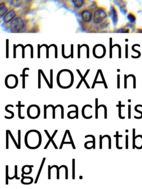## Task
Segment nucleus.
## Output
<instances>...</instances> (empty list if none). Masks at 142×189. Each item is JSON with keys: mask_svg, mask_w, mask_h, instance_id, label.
Masks as SVG:
<instances>
[{"mask_svg": "<svg viewBox=\"0 0 142 189\" xmlns=\"http://www.w3.org/2000/svg\"><path fill=\"white\" fill-rule=\"evenodd\" d=\"M107 11L105 8L100 7L94 11L93 13V23L98 25L104 22L107 17Z\"/></svg>", "mask_w": 142, "mask_h": 189, "instance_id": "obj_1", "label": "nucleus"}, {"mask_svg": "<svg viewBox=\"0 0 142 189\" xmlns=\"http://www.w3.org/2000/svg\"><path fill=\"white\" fill-rule=\"evenodd\" d=\"M26 21L24 18L18 17L13 19L10 25L11 29L12 32H18L25 27Z\"/></svg>", "mask_w": 142, "mask_h": 189, "instance_id": "obj_2", "label": "nucleus"}, {"mask_svg": "<svg viewBox=\"0 0 142 189\" xmlns=\"http://www.w3.org/2000/svg\"><path fill=\"white\" fill-rule=\"evenodd\" d=\"M80 17L84 23H89L93 17V12L90 9H84L80 12Z\"/></svg>", "mask_w": 142, "mask_h": 189, "instance_id": "obj_3", "label": "nucleus"}, {"mask_svg": "<svg viewBox=\"0 0 142 189\" xmlns=\"http://www.w3.org/2000/svg\"><path fill=\"white\" fill-rule=\"evenodd\" d=\"M70 1L71 4L70 6L73 7L75 9H78L82 7L84 4H85L86 0H69Z\"/></svg>", "mask_w": 142, "mask_h": 189, "instance_id": "obj_4", "label": "nucleus"}, {"mask_svg": "<svg viewBox=\"0 0 142 189\" xmlns=\"http://www.w3.org/2000/svg\"><path fill=\"white\" fill-rule=\"evenodd\" d=\"M44 131L45 133H46V134H47L48 138H49V141H48V143H47V144H46V145L44 146V149H47L48 145H49V143H50L51 142H52L53 145L54 146V147H55V148L56 149H58V148H57V146H56L55 143L54 142V141H53V138H54V137H55V135H56V133H57V131H58V130H56L55 131L54 133L53 134V135H52V137H51L50 135L49 134V133H48V131H47V130H44Z\"/></svg>", "mask_w": 142, "mask_h": 189, "instance_id": "obj_5", "label": "nucleus"}, {"mask_svg": "<svg viewBox=\"0 0 142 189\" xmlns=\"http://www.w3.org/2000/svg\"><path fill=\"white\" fill-rule=\"evenodd\" d=\"M16 11H15V10H11L5 15L4 18H3V20H4V22H6V23H7V22H9L11 20H12L13 18H14V17L16 16Z\"/></svg>", "mask_w": 142, "mask_h": 189, "instance_id": "obj_6", "label": "nucleus"}, {"mask_svg": "<svg viewBox=\"0 0 142 189\" xmlns=\"http://www.w3.org/2000/svg\"><path fill=\"white\" fill-rule=\"evenodd\" d=\"M49 107H51L53 109V117H52V118L54 119H55V109H56L57 107H58L61 108V107H62L63 106L62 105H60V104L57 105L56 107H54L52 104L48 105V106H46V105H44V119H45L47 118V109Z\"/></svg>", "mask_w": 142, "mask_h": 189, "instance_id": "obj_7", "label": "nucleus"}, {"mask_svg": "<svg viewBox=\"0 0 142 189\" xmlns=\"http://www.w3.org/2000/svg\"><path fill=\"white\" fill-rule=\"evenodd\" d=\"M89 70H90L89 69L87 70L86 73L85 74V75H84V77H83V76H82V74L80 73V72H79V70L78 69H77V72H78L79 75H80V78H81V79H80V81L79 82L78 85H77V87H76V88H77V89H78V88L80 87V85H81L82 82H84V83H85V84H86V85L87 86V88L88 89H89V88H90V86H89V85H88V83H87V82H86V79H85V78L86 77V76L87 75V74H88V72H89Z\"/></svg>", "mask_w": 142, "mask_h": 189, "instance_id": "obj_8", "label": "nucleus"}, {"mask_svg": "<svg viewBox=\"0 0 142 189\" xmlns=\"http://www.w3.org/2000/svg\"><path fill=\"white\" fill-rule=\"evenodd\" d=\"M53 168H56L57 169V179L59 180V169L62 168H64L65 170H66V179H68V168L66 165H61L60 167L58 168V166L57 165H53L52 167H51V169H52Z\"/></svg>", "mask_w": 142, "mask_h": 189, "instance_id": "obj_9", "label": "nucleus"}, {"mask_svg": "<svg viewBox=\"0 0 142 189\" xmlns=\"http://www.w3.org/2000/svg\"><path fill=\"white\" fill-rule=\"evenodd\" d=\"M8 11V8L6 6V2H3L1 3V16H3V14H5L7 11Z\"/></svg>", "mask_w": 142, "mask_h": 189, "instance_id": "obj_10", "label": "nucleus"}, {"mask_svg": "<svg viewBox=\"0 0 142 189\" xmlns=\"http://www.w3.org/2000/svg\"><path fill=\"white\" fill-rule=\"evenodd\" d=\"M45 160H46V158H43V160H42V164H41V166H40V169H39V171H38V174H37V177H36V180H35V181H34V184H37V181H38V178H39L40 175V174H41V171H42V168H43V166L44 163V162H45Z\"/></svg>", "mask_w": 142, "mask_h": 189, "instance_id": "obj_11", "label": "nucleus"}, {"mask_svg": "<svg viewBox=\"0 0 142 189\" xmlns=\"http://www.w3.org/2000/svg\"><path fill=\"white\" fill-rule=\"evenodd\" d=\"M12 107V108H13V105H11V104H10V105H6V107H5V111H6L7 112L10 113L11 114H12V116H11V117H7V116H5V118L6 119H12V118H13V117H14V113H13V112H12V111H9V109H7V108H8V107Z\"/></svg>", "mask_w": 142, "mask_h": 189, "instance_id": "obj_12", "label": "nucleus"}, {"mask_svg": "<svg viewBox=\"0 0 142 189\" xmlns=\"http://www.w3.org/2000/svg\"><path fill=\"white\" fill-rule=\"evenodd\" d=\"M117 107H118V109H119V118L122 119H125V116H121V108L122 107H124L125 105H122L121 104V101H119V104L117 105Z\"/></svg>", "mask_w": 142, "mask_h": 189, "instance_id": "obj_13", "label": "nucleus"}, {"mask_svg": "<svg viewBox=\"0 0 142 189\" xmlns=\"http://www.w3.org/2000/svg\"><path fill=\"white\" fill-rule=\"evenodd\" d=\"M17 107H18V118H20V119H25V116L22 117L21 115V108L22 107H25V105H21V101H18V104L17 105Z\"/></svg>", "mask_w": 142, "mask_h": 189, "instance_id": "obj_14", "label": "nucleus"}, {"mask_svg": "<svg viewBox=\"0 0 142 189\" xmlns=\"http://www.w3.org/2000/svg\"><path fill=\"white\" fill-rule=\"evenodd\" d=\"M87 107H89L91 108H92V106L91 105H89V104H87V105H85L84 106H83V107L82 108V116L83 118L84 119H91L92 118V115L89 116V117H87L85 115V114H84V110H85V108Z\"/></svg>", "mask_w": 142, "mask_h": 189, "instance_id": "obj_15", "label": "nucleus"}, {"mask_svg": "<svg viewBox=\"0 0 142 189\" xmlns=\"http://www.w3.org/2000/svg\"><path fill=\"white\" fill-rule=\"evenodd\" d=\"M114 137L116 138V148L118 149H123V147H119V137H122L123 135H119L118 131H116V135H114Z\"/></svg>", "mask_w": 142, "mask_h": 189, "instance_id": "obj_16", "label": "nucleus"}, {"mask_svg": "<svg viewBox=\"0 0 142 189\" xmlns=\"http://www.w3.org/2000/svg\"><path fill=\"white\" fill-rule=\"evenodd\" d=\"M128 18L129 19V20L132 22H135L136 20V16L135 13H134L133 12H130L128 14Z\"/></svg>", "mask_w": 142, "mask_h": 189, "instance_id": "obj_17", "label": "nucleus"}, {"mask_svg": "<svg viewBox=\"0 0 142 189\" xmlns=\"http://www.w3.org/2000/svg\"><path fill=\"white\" fill-rule=\"evenodd\" d=\"M138 107H141L142 108V105H140V104L137 105L135 107V108H134V110H135V111H136V112H138V113H140V114H141V116H139V117H138V116H134V118H135V119H141V118H142V112L139 111H138V109H137V108H138Z\"/></svg>", "mask_w": 142, "mask_h": 189, "instance_id": "obj_18", "label": "nucleus"}, {"mask_svg": "<svg viewBox=\"0 0 142 189\" xmlns=\"http://www.w3.org/2000/svg\"><path fill=\"white\" fill-rule=\"evenodd\" d=\"M26 69H28L29 70V68H25L24 69V70H23V78H22V88L23 89H25V77L26 76H27L28 77V75H25V70Z\"/></svg>", "mask_w": 142, "mask_h": 189, "instance_id": "obj_19", "label": "nucleus"}, {"mask_svg": "<svg viewBox=\"0 0 142 189\" xmlns=\"http://www.w3.org/2000/svg\"><path fill=\"white\" fill-rule=\"evenodd\" d=\"M98 99L95 98V119L98 118Z\"/></svg>", "mask_w": 142, "mask_h": 189, "instance_id": "obj_20", "label": "nucleus"}, {"mask_svg": "<svg viewBox=\"0 0 142 189\" xmlns=\"http://www.w3.org/2000/svg\"><path fill=\"white\" fill-rule=\"evenodd\" d=\"M72 179H75V159H72Z\"/></svg>", "mask_w": 142, "mask_h": 189, "instance_id": "obj_21", "label": "nucleus"}, {"mask_svg": "<svg viewBox=\"0 0 142 189\" xmlns=\"http://www.w3.org/2000/svg\"><path fill=\"white\" fill-rule=\"evenodd\" d=\"M133 149L136 148V144H135V140H136V129H133Z\"/></svg>", "mask_w": 142, "mask_h": 189, "instance_id": "obj_22", "label": "nucleus"}, {"mask_svg": "<svg viewBox=\"0 0 142 189\" xmlns=\"http://www.w3.org/2000/svg\"><path fill=\"white\" fill-rule=\"evenodd\" d=\"M6 185H8L9 184V166L6 165Z\"/></svg>", "mask_w": 142, "mask_h": 189, "instance_id": "obj_23", "label": "nucleus"}, {"mask_svg": "<svg viewBox=\"0 0 142 189\" xmlns=\"http://www.w3.org/2000/svg\"><path fill=\"white\" fill-rule=\"evenodd\" d=\"M8 131H9V134H10V135L11 136V139H12V140H13V143H14V145H16V148H17L18 149H20V148H19V146H18V144L17 143V142L16 141V140H15V139L14 138V137H13V136L12 135V133H11V131H10V130H8Z\"/></svg>", "mask_w": 142, "mask_h": 189, "instance_id": "obj_24", "label": "nucleus"}, {"mask_svg": "<svg viewBox=\"0 0 142 189\" xmlns=\"http://www.w3.org/2000/svg\"><path fill=\"white\" fill-rule=\"evenodd\" d=\"M67 134H68V131H67V130H66V132H65V133H64V135L63 136L62 141V142H61V145H60V147H59V149H62L63 145H64V140H65V139H66V136H67Z\"/></svg>", "mask_w": 142, "mask_h": 189, "instance_id": "obj_25", "label": "nucleus"}, {"mask_svg": "<svg viewBox=\"0 0 142 189\" xmlns=\"http://www.w3.org/2000/svg\"><path fill=\"white\" fill-rule=\"evenodd\" d=\"M88 137H92V138H93V149H95V138L94 137V136L92 135H86L85 136V138H87Z\"/></svg>", "mask_w": 142, "mask_h": 189, "instance_id": "obj_26", "label": "nucleus"}, {"mask_svg": "<svg viewBox=\"0 0 142 189\" xmlns=\"http://www.w3.org/2000/svg\"><path fill=\"white\" fill-rule=\"evenodd\" d=\"M71 107H74L76 108V119H78V106H77L76 105L74 104H72V105H68V108H70Z\"/></svg>", "mask_w": 142, "mask_h": 189, "instance_id": "obj_27", "label": "nucleus"}, {"mask_svg": "<svg viewBox=\"0 0 142 189\" xmlns=\"http://www.w3.org/2000/svg\"><path fill=\"white\" fill-rule=\"evenodd\" d=\"M22 0H13L12 1V4L13 6H19L21 4Z\"/></svg>", "mask_w": 142, "mask_h": 189, "instance_id": "obj_28", "label": "nucleus"}, {"mask_svg": "<svg viewBox=\"0 0 142 189\" xmlns=\"http://www.w3.org/2000/svg\"><path fill=\"white\" fill-rule=\"evenodd\" d=\"M67 131H68V136H69V138H70V141H71V142L72 143V147H73V149H76V147H75V146H74L73 141V139H72V136H71V133H70V130H67Z\"/></svg>", "mask_w": 142, "mask_h": 189, "instance_id": "obj_29", "label": "nucleus"}, {"mask_svg": "<svg viewBox=\"0 0 142 189\" xmlns=\"http://www.w3.org/2000/svg\"><path fill=\"white\" fill-rule=\"evenodd\" d=\"M129 77H132L133 78V88L134 89H136V77L134 76V75H132V74H129L128 75V76H126V77L129 78Z\"/></svg>", "mask_w": 142, "mask_h": 189, "instance_id": "obj_30", "label": "nucleus"}, {"mask_svg": "<svg viewBox=\"0 0 142 189\" xmlns=\"http://www.w3.org/2000/svg\"><path fill=\"white\" fill-rule=\"evenodd\" d=\"M18 144L19 146V148L21 149V130H18Z\"/></svg>", "mask_w": 142, "mask_h": 189, "instance_id": "obj_31", "label": "nucleus"}, {"mask_svg": "<svg viewBox=\"0 0 142 189\" xmlns=\"http://www.w3.org/2000/svg\"><path fill=\"white\" fill-rule=\"evenodd\" d=\"M101 107H103V108H104V119H107V107L105 105H103V104H101L99 105V106H98V108H99Z\"/></svg>", "mask_w": 142, "mask_h": 189, "instance_id": "obj_32", "label": "nucleus"}, {"mask_svg": "<svg viewBox=\"0 0 142 189\" xmlns=\"http://www.w3.org/2000/svg\"><path fill=\"white\" fill-rule=\"evenodd\" d=\"M41 74H42V76L43 77V78H44V80H45V81H46V83H47V85H48V87L51 89V84H50V83H49L48 81L47 80V78H46V77L45 76L44 74L43 73V72H42V70H41Z\"/></svg>", "mask_w": 142, "mask_h": 189, "instance_id": "obj_33", "label": "nucleus"}, {"mask_svg": "<svg viewBox=\"0 0 142 189\" xmlns=\"http://www.w3.org/2000/svg\"><path fill=\"white\" fill-rule=\"evenodd\" d=\"M99 70H100V73H101V77H102V79L103 82V84H104V85L105 88H106V89H108V86H107V84H106V81H105V79H104V76H103V73H102V71H101V69H99Z\"/></svg>", "mask_w": 142, "mask_h": 189, "instance_id": "obj_34", "label": "nucleus"}, {"mask_svg": "<svg viewBox=\"0 0 142 189\" xmlns=\"http://www.w3.org/2000/svg\"><path fill=\"white\" fill-rule=\"evenodd\" d=\"M105 137H107L109 139V147H108V148H109V149H111V148H112V146H111V138H110V136H109L108 135H105L104 136H103L102 138L103 139V138H104Z\"/></svg>", "mask_w": 142, "mask_h": 189, "instance_id": "obj_35", "label": "nucleus"}, {"mask_svg": "<svg viewBox=\"0 0 142 189\" xmlns=\"http://www.w3.org/2000/svg\"><path fill=\"white\" fill-rule=\"evenodd\" d=\"M99 72H100V70H99H99H98V72H97V73L96 76H95V79H94V82H93V85H92V89H93V88H94L95 84H96V83H96V82H97V78H98V74H99Z\"/></svg>", "mask_w": 142, "mask_h": 189, "instance_id": "obj_36", "label": "nucleus"}, {"mask_svg": "<svg viewBox=\"0 0 142 189\" xmlns=\"http://www.w3.org/2000/svg\"><path fill=\"white\" fill-rule=\"evenodd\" d=\"M41 70L40 69L38 70V88L41 89Z\"/></svg>", "mask_w": 142, "mask_h": 189, "instance_id": "obj_37", "label": "nucleus"}, {"mask_svg": "<svg viewBox=\"0 0 142 189\" xmlns=\"http://www.w3.org/2000/svg\"><path fill=\"white\" fill-rule=\"evenodd\" d=\"M9 131L8 130H6V149H9Z\"/></svg>", "mask_w": 142, "mask_h": 189, "instance_id": "obj_38", "label": "nucleus"}, {"mask_svg": "<svg viewBox=\"0 0 142 189\" xmlns=\"http://www.w3.org/2000/svg\"><path fill=\"white\" fill-rule=\"evenodd\" d=\"M53 70H51V78H50V84H51V89L53 88Z\"/></svg>", "mask_w": 142, "mask_h": 189, "instance_id": "obj_39", "label": "nucleus"}, {"mask_svg": "<svg viewBox=\"0 0 142 189\" xmlns=\"http://www.w3.org/2000/svg\"><path fill=\"white\" fill-rule=\"evenodd\" d=\"M76 113V111H70V112H68V114H67V116H68V118H70V119H74L75 118H76V116H74V117H71V116H70V114H71V113Z\"/></svg>", "mask_w": 142, "mask_h": 189, "instance_id": "obj_40", "label": "nucleus"}, {"mask_svg": "<svg viewBox=\"0 0 142 189\" xmlns=\"http://www.w3.org/2000/svg\"><path fill=\"white\" fill-rule=\"evenodd\" d=\"M125 148L128 149V135H125Z\"/></svg>", "mask_w": 142, "mask_h": 189, "instance_id": "obj_41", "label": "nucleus"}, {"mask_svg": "<svg viewBox=\"0 0 142 189\" xmlns=\"http://www.w3.org/2000/svg\"><path fill=\"white\" fill-rule=\"evenodd\" d=\"M131 118V105H128V119Z\"/></svg>", "mask_w": 142, "mask_h": 189, "instance_id": "obj_42", "label": "nucleus"}, {"mask_svg": "<svg viewBox=\"0 0 142 189\" xmlns=\"http://www.w3.org/2000/svg\"><path fill=\"white\" fill-rule=\"evenodd\" d=\"M117 88L119 89L120 88V75L118 74L117 75Z\"/></svg>", "mask_w": 142, "mask_h": 189, "instance_id": "obj_43", "label": "nucleus"}, {"mask_svg": "<svg viewBox=\"0 0 142 189\" xmlns=\"http://www.w3.org/2000/svg\"><path fill=\"white\" fill-rule=\"evenodd\" d=\"M14 167H15V174H14L15 178H16L17 180H19L20 179V177H17V166L15 165Z\"/></svg>", "mask_w": 142, "mask_h": 189, "instance_id": "obj_44", "label": "nucleus"}, {"mask_svg": "<svg viewBox=\"0 0 142 189\" xmlns=\"http://www.w3.org/2000/svg\"><path fill=\"white\" fill-rule=\"evenodd\" d=\"M99 139H100V141H99V148L100 149H102V135H99Z\"/></svg>", "mask_w": 142, "mask_h": 189, "instance_id": "obj_45", "label": "nucleus"}, {"mask_svg": "<svg viewBox=\"0 0 142 189\" xmlns=\"http://www.w3.org/2000/svg\"><path fill=\"white\" fill-rule=\"evenodd\" d=\"M48 179L49 180H50L51 179V166L50 165H48Z\"/></svg>", "mask_w": 142, "mask_h": 189, "instance_id": "obj_46", "label": "nucleus"}, {"mask_svg": "<svg viewBox=\"0 0 142 189\" xmlns=\"http://www.w3.org/2000/svg\"><path fill=\"white\" fill-rule=\"evenodd\" d=\"M126 76H127V75H124V88L125 89L127 88V85H126V84H127V83H126V79H127V77H126Z\"/></svg>", "mask_w": 142, "mask_h": 189, "instance_id": "obj_47", "label": "nucleus"}, {"mask_svg": "<svg viewBox=\"0 0 142 189\" xmlns=\"http://www.w3.org/2000/svg\"><path fill=\"white\" fill-rule=\"evenodd\" d=\"M139 137H140V138H141V139H142V135H137V137H136V139H137V138H139ZM136 148H137V149H142V145H141V146H140V147H138V146H137L136 145Z\"/></svg>", "mask_w": 142, "mask_h": 189, "instance_id": "obj_48", "label": "nucleus"}, {"mask_svg": "<svg viewBox=\"0 0 142 189\" xmlns=\"http://www.w3.org/2000/svg\"><path fill=\"white\" fill-rule=\"evenodd\" d=\"M79 179H82V176H79Z\"/></svg>", "mask_w": 142, "mask_h": 189, "instance_id": "obj_49", "label": "nucleus"}, {"mask_svg": "<svg viewBox=\"0 0 142 189\" xmlns=\"http://www.w3.org/2000/svg\"><path fill=\"white\" fill-rule=\"evenodd\" d=\"M125 132H126V133H128V130H126V131Z\"/></svg>", "mask_w": 142, "mask_h": 189, "instance_id": "obj_50", "label": "nucleus"}, {"mask_svg": "<svg viewBox=\"0 0 142 189\" xmlns=\"http://www.w3.org/2000/svg\"><path fill=\"white\" fill-rule=\"evenodd\" d=\"M128 101H129V102H130V101H131V100H130V99H129V100H128Z\"/></svg>", "mask_w": 142, "mask_h": 189, "instance_id": "obj_51", "label": "nucleus"}]
</instances>
